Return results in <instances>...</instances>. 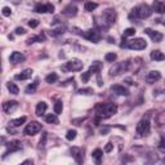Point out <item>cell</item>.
I'll list each match as a JSON object with an SVG mask.
<instances>
[{
    "instance_id": "cell-18",
    "label": "cell",
    "mask_w": 165,
    "mask_h": 165,
    "mask_svg": "<svg viewBox=\"0 0 165 165\" xmlns=\"http://www.w3.org/2000/svg\"><path fill=\"white\" fill-rule=\"evenodd\" d=\"M152 10H155L156 13H159V14L165 13V4L161 3L160 0H155L154 4H152Z\"/></svg>"
},
{
    "instance_id": "cell-42",
    "label": "cell",
    "mask_w": 165,
    "mask_h": 165,
    "mask_svg": "<svg viewBox=\"0 0 165 165\" xmlns=\"http://www.w3.org/2000/svg\"><path fill=\"white\" fill-rule=\"evenodd\" d=\"M112 147H113V146H112V143L109 142V143L106 145V147H105V151H106V152H111V151H112Z\"/></svg>"
},
{
    "instance_id": "cell-20",
    "label": "cell",
    "mask_w": 165,
    "mask_h": 165,
    "mask_svg": "<svg viewBox=\"0 0 165 165\" xmlns=\"http://www.w3.org/2000/svg\"><path fill=\"white\" fill-rule=\"evenodd\" d=\"M71 154H72V156L76 159V161L79 164H81L83 160H84V155H81V150L80 148H77V147H74V148H71Z\"/></svg>"
},
{
    "instance_id": "cell-21",
    "label": "cell",
    "mask_w": 165,
    "mask_h": 165,
    "mask_svg": "<svg viewBox=\"0 0 165 165\" xmlns=\"http://www.w3.org/2000/svg\"><path fill=\"white\" fill-rule=\"evenodd\" d=\"M47 109H48V105L45 102H39L38 106H36V110H35V112H36L38 116H43V115L45 113Z\"/></svg>"
},
{
    "instance_id": "cell-28",
    "label": "cell",
    "mask_w": 165,
    "mask_h": 165,
    "mask_svg": "<svg viewBox=\"0 0 165 165\" xmlns=\"http://www.w3.org/2000/svg\"><path fill=\"white\" fill-rule=\"evenodd\" d=\"M25 121H26V116H22V118H18V119H14V120H12L10 121V126H21V125H22L23 123H25Z\"/></svg>"
},
{
    "instance_id": "cell-5",
    "label": "cell",
    "mask_w": 165,
    "mask_h": 165,
    "mask_svg": "<svg viewBox=\"0 0 165 165\" xmlns=\"http://www.w3.org/2000/svg\"><path fill=\"white\" fill-rule=\"evenodd\" d=\"M81 36L85 38L87 40H89V41H92V43H98L99 40H101L102 35H101V31H99L98 28H90V30L83 32Z\"/></svg>"
},
{
    "instance_id": "cell-25",
    "label": "cell",
    "mask_w": 165,
    "mask_h": 165,
    "mask_svg": "<svg viewBox=\"0 0 165 165\" xmlns=\"http://www.w3.org/2000/svg\"><path fill=\"white\" fill-rule=\"evenodd\" d=\"M97 8H98V4L94 3V2H87L84 4V9L87 12H93V10H96Z\"/></svg>"
},
{
    "instance_id": "cell-23",
    "label": "cell",
    "mask_w": 165,
    "mask_h": 165,
    "mask_svg": "<svg viewBox=\"0 0 165 165\" xmlns=\"http://www.w3.org/2000/svg\"><path fill=\"white\" fill-rule=\"evenodd\" d=\"M152 61H164L165 60V56L160 52V51H152L151 54H150Z\"/></svg>"
},
{
    "instance_id": "cell-39",
    "label": "cell",
    "mask_w": 165,
    "mask_h": 165,
    "mask_svg": "<svg viewBox=\"0 0 165 165\" xmlns=\"http://www.w3.org/2000/svg\"><path fill=\"white\" fill-rule=\"evenodd\" d=\"M63 32H64V27H60V28H57V30H53L51 34L53 35V36H57V35L63 34Z\"/></svg>"
},
{
    "instance_id": "cell-10",
    "label": "cell",
    "mask_w": 165,
    "mask_h": 165,
    "mask_svg": "<svg viewBox=\"0 0 165 165\" xmlns=\"http://www.w3.org/2000/svg\"><path fill=\"white\" fill-rule=\"evenodd\" d=\"M129 63L130 62H121L119 64H116V66H113L111 70H110V75L113 76V75H119L121 72H124V71H126L129 68Z\"/></svg>"
},
{
    "instance_id": "cell-14",
    "label": "cell",
    "mask_w": 165,
    "mask_h": 165,
    "mask_svg": "<svg viewBox=\"0 0 165 165\" xmlns=\"http://www.w3.org/2000/svg\"><path fill=\"white\" fill-rule=\"evenodd\" d=\"M111 92L115 93L116 96H129V90L126 88H124L123 85H119V84H115L111 87Z\"/></svg>"
},
{
    "instance_id": "cell-35",
    "label": "cell",
    "mask_w": 165,
    "mask_h": 165,
    "mask_svg": "<svg viewBox=\"0 0 165 165\" xmlns=\"http://www.w3.org/2000/svg\"><path fill=\"white\" fill-rule=\"evenodd\" d=\"M79 94H85V96H89V94H93V89L92 88H85V89H79L77 90Z\"/></svg>"
},
{
    "instance_id": "cell-6",
    "label": "cell",
    "mask_w": 165,
    "mask_h": 165,
    "mask_svg": "<svg viewBox=\"0 0 165 165\" xmlns=\"http://www.w3.org/2000/svg\"><path fill=\"white\" fill-rule=\"evenodd\" d=\"M147 47V43L143 40L142 38H137V39H133L130 40L126 44V48L129 49H134V51H142V49H145Z\"/></svg>"
},
{
    "instance_id": "cell-34",
    "label": "cell",
    "mask_w": 165,
    "mask_h": 165,
    "mask_svg": "<svg viewBox=\"0 0 165 165\" xmlns=\"http://www.w3.org/2000/svg\"><path fill=\"white\" fill-rule=\"evenodd\" d=\"M116 54H115L113 52L112 53H107L106 56H105V60H106V62H113L115 60H116Z\"/></svg>"
},
{
    "instance_id": "cell-12",
    "label": "cell",
    "mask_w": 165,
    "mask_h": 165,
    "mask_svg": "<svg viewBox=\"0 0 165 165\" xmlns=\"http://www.w3.org/2000/svg\"><path fill=\"white\" fill-rule=\"evenodd\" d=\"M145 32H146L148 36L152 39V41H155V43H160V41L163 40V34L159 32V31H155V30H152V28H145Z\"/></svg>"
},
{
    "instance_id": "cell-17",
    "label": "cell",
    "mask_w": 165,
    "mask_h": 165,
    "mask_svg": "<svg viewBox=\"0 0 165 165\" xmlns=\"http://www.w3.org/2000/svg\"><path fill=\"white\" fill-rule=\"evenodd\" d=\"M63 14L64 16H67V17H75L76 14H77V8H76V5H67L66 8L63 9Z\"/></svg>"
},
{
    "instance_id": "cell-16",
    "label": "cell",
    "mask_w": 165,
    "mask_h": 165,
    "mask_svg": "<svg viewBox=\"0 0 165 165\" xmlns=\"http://www.w3.org/2000/svg\"><path fill=\"white\" fill-rule=\"evenodd\" d=\"M26 60V57L22 54V53H19V52H13L9 57V61L12 63H21V62H23Z\"/></svg>"
},
{
    "instance_id": "cell-37",
    "label": "cell",
    "mask_w": 165,
    "mask_h": 165,
    "mask_svg": "<svg viewBox=\"0 0 165 165\" xmlns=\"http://www.w3.org/2000/svg\"><path fill=\"white\" fill-rule=\"evenodd\" d=\"M2 13H3L4 17H9L10 14H12V9L9 8V6H4L3 10H2Z\"/></svg>"
},
{
    "instance_id": "cell-47",
    "label": "cell",
    "mask_w": 165,
    "mask_h": 165,
    "mask_svg": "<svg viewBox=\"0 0 165 165\" xmlns=\"http://www.w3.org/2000/svg\"><path fill=\"white\" fill-rule=\"evenodd\" d=\"M163 25H164V26H165V21H164V22H163Z\"/></svg>"
},
{
    "instance_id": "cell-31",
    "label": "cell",
    "mask_w": 165,
    "mask_h": 165,
    "mask_svg": "<svg viewBox=\"0 0 165 165\" xmlns=\"http://www.w3.org/2000/svg\"><path fill=\"white\" fill-rule=\"evenodd\" d=\"M62 110H63V105H62V102H61V101L56 102V105H54V112H56V115L62 113Z\"/></svg>"
},
{
    "instance_id": "cell-9",
    "label": "cell",
    "mask_w": 165,
    "mask_h": 165,
    "mask_svg": "<svg viewBox=\"0 0 165 165\" xmlns=\"http://www.w3.org/2000/svg\"><path fill=\"white\" fill-rule=\"evenodd\" d=\"M21 148H22V145H21L19 141H12V142H9L8 145H6V151H5L4 155H3V159H5V157L8 156L9 154H12V152L19 151Z\"/></svg>"
},
{
    "instance_id": "cell-48",
    "label": "cell",
    "mask_w": 165,
    "mask_h": 165,
    "mask_svg": "<svg viewBox=\"0 0 165 165\" xmlns=\"http://www.w3.org/2000/svg\"><path fill=\"white\" fill-rule=\"evenodd\" d=\"M163 161H164V163H165V157H164V159H163Z\"/></svg>"
},
{
    "instance_id": "cell-38",
    "label": "cell",
    "mask_w": 165,
    "mask_h": 165,
    "mask_svg": "<svg viewBox=\"0 0 165 165\" xmlns=\"http://www.w3.org/2000/svg\"><path fill=\"white\" fill-rule=\"evenodd\" d=\"M159 148L161 150V151L165 152V135H161L160 138V143H159Z\"/></svg>"
},
{
    "instance_id": "cell-13",
    "label": "cell",
    "mask_w": 165,
    "mask_h": 165,
    "mask_svg": "<svg viewBox=\"0 0 165 165\" xmlns=\"http://www.w3.org/2000/svg\"><path fill=\"white\" fill-rule=\"evenodd\" d=\"M161 79V74L159 72V71H150V72L147 74L146 76V81L148 84H154L156 81H159Z\"/></svg>"
},
{
    "instance_id": "cell-15",
    "label": "cell",
    "mask_w": 165,
    "mask_h": 165,
    "mask_svg": "<svg viewBox=\"0 0 165 165\" xmlns=\"http://www.w3.org/2000/svg\"><path fill=\"white\" fill-rule=\"evenodd\" d=\"M18 107V103L16 102V101H8V102H4V105H3V110H4V112H6V113H12L14 110H16Z\"/></svg>"
},
{
    "instance_id": "cell-3",
    "label": "cell",
    "mask_w": 165,
    "mask_h": 165,
    "mask_svg": "<svg viewBox=\"0 0 165 165\" xmlns=\"http://www.w3.org/2000/svg\"><path fill=\"white\" fill-rule=\"evenodd\" d=\"M152 8L147 4H141L134 6L132 12L129 13V19H145L152 14Z\"/></svg>"
},
{
    "instance_id": "cell-27",
    "label": "cell",
    "mask_w": 165,
    "mask_h": 165,
    "mask_svg": "<svg viewBox=\"0 0 165 165\" xmlns=\"http://www.w3.org/2000/svg\"><path fill=\"white\" fill-rule=\"evenodd\" d=\"M6 88H8V90L12 93V94H14V96L18 94V93H19V88H18L14 83H10V81H9L8 84H6Z\"/></svg>"
},
{
    "instance_id": "cell-46",
    "label": "cell",
    "mask_w": 165,
    "mask_h": 165,
    "mask_svg": "<svg viewBox=\"0 0 165 165\" xmlns=\"http://www.w3.org/2000/svg\"><path fill=\"white\" fill-rule=\"evenodd\" d=\"M32 163H34L32 160H26V161H23V163H22V165H26V164H32Z\"/></svg>"
},
{
    "instance_id": "cell-2",
    "label": "cell",
    "mask_w": 165,
    "mask_h": 165,
    "mask_svg": "<svg viewBox=\"0 0 165 165\" xmlns=\"http://www.w3.org/2000/svg\"><path fill=\"white\" fill-rule=\"evenodd\" d=\"M96 115L99 119H107L118 112V106L115 103H98L96 106Z\"/></svg>"
},
{
    "instance_id": "cell-19",
    "label": "cell",
    "mask_w": 165,
    "mask_h": 165,
    "mask_svg": "<svg viewBox=\"0 0 165 165\" xmlns=\"http://www.w3.org/2000/svg\"><path fill=\"white\" fill-rule=\"evenodd\" d=\"M31 76H32V70L27 68V70L22 71L21 74L16 75V76H14V79H16V80H27V79H30Z\"/></svg>"
},
{
    "instance_id": "cell-30",
    "label": "cell",
    "mask_w": 165,
    "mask_h": 165,
    "mask_svg": "<svg viewBox=\"0 0 165 165\" xmlns=\"http://www.w3.org/2000/svg\"><path fill=\"white\" fill-rule=\"evenodd\" d=\"M45 38H44V35H40V36H34V38H30L26 43H27V45H30L32 44V43H36V41H43Z\"/></svg>"
},
{
    "instance_id": "cell-4",
    "label": "cell",
    "mask_w": 165,
    "mask_h": 165,
    "mask_svg": "<svg viewBox=\"0 0 165 165\" xmlns=\"http://www.w3.org/2000/svg\"><path fill=\"white\" fill-rule=\"evenodd\" d=\"M150 132H151V124H150L148 118H143L139 123L137 124V134L139 137H145V135H148Z\"/></svg>"
},
{
    "instance_id": "cell-1",
    "label": "cell",
    "mask_w": 165,
    "mask_h": 165,
    "mask_svg": "<svg viewBox=\"0 0 165 165\" xmlns=\"http://www.w3.org/2000/svg\"><path fill=\"white\" fill-rule=\"evenodd\" d=\"M115 21H116V12H115V9L109 8V9L103 10L101 16L96 17V25L99 28L107 30V28H110L115 23Z\"/></svg>"
},
{
    "instance_id": "cell-22",
    "label": "cell",
    "mask_w": 165,
    "mask_h": 165,
    "mask_svg": "<svg viewBox=\"0 0 165 165\" xmlns=\"http://www.w3.org/2000/svg\"><path fill=\"white\" fill-rule=\"evenodd\" d=\"M102 156H103V151L101 148H97L94 151L92 152V157L96 160L97 164H101V160H102Z\"/></svg>"
},
{
    "instance_id": "cell-45",
    "label": "cell",
    "mask_w": 165,
    "mask_h": 165,
    "mask_svg": "<svg viewBox=\"0 0 165 165\" xmlns=\"http://www.w3.org/2000/svg\"><path fill=\"white\" fill-rule=\"evenodd\" d=\"M109 130H110V128H105V129H101V133H102V134H106Z\"/></svg>"
},
{
    "instance_id": "cell-24",
    "label": "cell",
    "mask_w": 165,
    "mask_h": 165,
    "mask_svg": "<svg viewBox=\"0 0 165 165\" xmlns=\"http://www.w3.org/2000/svg\"><path fill=\"white\" fill-rule=\"evenodd\" d=\"M38 87H39V81L35 80L32 84H30V85H27V87H26V93H27V94H34V93L36 92Z\"/></svg>"
},
{
    "instance_id": "cell-41",
    "label": "cell",
    "mask_w": 165,
    "mask_h": 165,
    "mask_svg": "<svg viewBox=\"0 0 165 165\" xmlns=\"http://www.w3.org/2000/svg\"><path fill=\"white\" fill-rule=\"evenodd\" d=\"M47 137H48V134L47 133H43V137H41V139H40V147H44L45 146V142H47Z\"/></svg>"
},
{
    "instance_id": "cell-26",
    "label": "cell",
    "mask_w": 165,
    "mask_h": 165,
    "mask_svg": "<svg viewBox=\"0 0 165 165\" xmlns=\"http://www.w3.org/2000/svg\"><path fill=\"white\" fill-rule=\"evenodd\" d=\"M45 121H47L48 124H58V123H60L58 118H57L56 115H53V113L47 115V116H45Z\"/></svg>"
},
{
    "instance_id": "cell-7",
    "label": "cell",
    "mask_w": 165,
    "mask_h": 165,
    "mask_svg": "<svg viewBox=\"0 0 165 165\" xmlns=\"http://www.w3.org/2000/svg\"><path fill=\"white\" fill-rule=\"evenodd\" d=\"M40 130H41V124L38 123V121H31L30 124L26 125L23 133H25L26 135H34V134L39 133Z\"/></svg>"
},
{
    "instance_id": "cell-36",
    "label": "cell",
    "mask_w": 165,
    "mask_h": 165,
    "mask_svg": "<svg viewBox=\"0 0 165 165\" xmlns=\"http://www.w3.org/2000/svg\"><path fill=\"white\" fill-rule=\"evenodd\" d=\"M135 34V30L133 27H129V28H126V30H124V35L123 36H133V35Z\"/></svg>"
},
{
    "instance_id": "cell-40",
    "label": "cell",
    "mask_w": 165,
    "mask_h": 165,
    "mask_svg": "<svg viewBox=\"0 0 165 165\" xmlns=\"http://www.w3.org/2000/svg\"><path fill=\"white\" fill-rule=\"evenodd\" d=\"M28 26H30L31 28L38 27V26H39V21H38V19H31V21H28Z\"/></svg>"
},
{
    "instance_id": "cell-33",
    "label": "cell",
    "mask_w": 165,
    "mask_h": 165,
    "mask_svg": "<svg viewBox=\"0 0 165 165\" xmlns=\"http://www.w3.org/2000/svg\"><path fill=\"white\" fill-rule=\"evenodd\" d=\"M92 74H93V72H92L90 70H88L87 72H84V74L81 75V81H83V83H88V80H89V79H90Z\"/></svg>"
},
{
    "instance_id": "cell-11",
    "label": "cell",
    "mask_w": 165,
    "mask_h": 165,
    "mask_svg": "<svg viewBox=\"0 0 165 165\" xmlns=\"http://www.w3.org/2000/svg\"><path fill=\"white\" fill-rule=\"evenodd\" d=\"M35 12L36 13H53L54 12V5L48 3V4H38L35 6Z\"/></svg>"
},
{
    "instance_id": "cell-29",
    "label": "cell",
    "mask_w": 165,
    "mask_h": 165,
    "mask_svg": "<svg viewBox=\"0 0 165 165\" xmlns=\"http://www.w3.org/2000/svg\"><path fill=\"white\" fill-rule=\"evenodd\" d=\"M57 80H58V75H57L56 72L49 74V75L45 77V81H47L48 84H53V83H56Z\"/></svg>"
},
{
    "instance_id": "cell-32",
    "label": "cell",
    "mask_w": 165,
    "mask_h": 165,
    "mask_svg": "<svg viewBox=\"0 0 165 165\" xmlns=\"http://www.w3.org/2000/svg\"><path fill=\"white\" fill-rule=\"evenodd\" d=\"M75 138H76V130H72V129H71V130H68L67 134H66V139L67 141H74Z\"/></svg>"
},
{
    "instance_id": "cell-8",
    "label": "cell",
    "mask_w": 165,
    "mask_h": 165,
    "mask_svg": "<svg viewBox=\"0 0 165 165\" xmlns=\"http://www.w3.org/2000/svg\"><path fill=\"white\" fill-rule=\"evenodd\" d=\"M83 62L80 60H71L68 62H66V64L63 66V70L66 71H80L83 68Z\"/></svg>"
},
{
    "instance_id": "cell-43",
    "label": "cell",
    "mask_w": 165,
    "mask_h": 165,
    "mask_svg": "<svg viewBox=\"0 0 165 165\" xmlns=\"http://www.w3.org/2000/svg\"><path fill=\"white\" fill-rule=\"evenodd\" d=\"M16 34L17 35H23V34H26V31H25L23 27H17L16 28Z\"/></svg>"
},
{
    "instance_id": "cell-44",
    "label": "cell",
    "mask_w": 165,
    "mask_h": 165,
    "mask_svg": "<svg viewBox=\"0 0 165 165\" xmlns=\"http://www.w3.org/2000/svg\"><path fill=\"white\" fill-rule=\"evenodd\" d=\"M85 120V118H81V119H77V120H74L72 121V123L74 124H76V125H80V124H79V123H83V121Z\"/></svg>"
}]
</instances>
